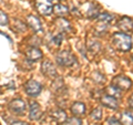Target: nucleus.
I'll use <instances>...</instances> for the list:
<instances>
[{"label": "nucleus", "mask_w": 133, "mask_h": 125, "mask_svg": "<svg viewBox=\"0 0 133 125\" xmlns=\"http://www.w3.org/2000/svg\"><path fill=\"white\" fill-rule=\"evenodd\" d=\"M53 12H55L58 17H65L69 13V9H68V7L62 5V3H58V5L53 7Z\"/></svg>", "instance_id": "obj_16"}, {"label": "nucleus", "mask_w": 133, "mask_h": 125, "mask_svg": "<svg viewBox=\"0 0 133 125\" xmlns=\"http://www.w3.org/2000/svg\"><path fill=\"white\" fill-rule=\"evenodd\" d=\"M11 125H29V124L26 123V122H20V121H17V122H14Z\"/></svg>", "instance_id": "obj_26"}, {"label": "nucleus", "mask_w": 133, "mask_h": 125, "mask_svg": "<svg viewBox=\"0 0 133 125\" xmlns=\"http://www.w3.org/2000/svg\"><path fill=\"white\" fill-rule=\"evenodd\" d=\"M24 90H26V93L29 96H38L41 93V90H42V86L39 82H37L35 80H29L26 83V86H24Z\"/></svg>", "instance_id": "obj_5"}, {"label": "nucleus", "mask_w": 133, "mask_h": 125, "mask_svg": "<svg viewBox=\"0 0 133 125\" xmlns=\"http://www.w3.org/2000/svg\"><path fill=\"white\" fill-rule=\"evenodd\" d=\"M107 124H108V125H121V124H120V121L115 120L114 117H110V119H108Z\"/></svg>", "instance_id": "obj_25"}, {"label": "nucleus", "mask_w": 133, "mask_h": 125, "mask_svg": "<svg viewBox=\"0 0 133 125\" xmlns=\"http://www.w3.org/2000/svg\"><path fill=\"white\" fill-rule=\"evenodd\" d=\"M118 28L121 31H130L133 29V20L129 17H123L122 19H120V21L118 22Z\"/></svg>", "instance_id": "obj_11"}, {"label": "nucleus", "mask_w": 133, "mask_h": 125, "mask_svg": "<svg viewBox=\"0 0 133 125\" xmlns=\"http://www.w3.org/2000/svg\"><path fill=\"white\" fill-rule=\"evenodd\" d=\"M107 94L111 95V96H113L115 99H119V98H121L122 92H121V90H120L119 87H116V86H114L113 84H112V85L107 87Z\"/></svg>", "instance_id": "obj_18"}, {"label": "nucleus", "mask_w": 133, "mask_h": 125, "mask_svg": "<svg viewBox=\"0 0 133 125\" xmlns=\"http://www.w3.org/2000/svg\"><path fill=\"white\" fill-rule=\"evenodd\" d=\"M66 125H82V121L77 116H73L66 120Z\"/></svg>", "instance_id": "obj_23"}, {"label": "nucleus", "mask_w": 133, "mask_h": 125, "mask_svg": "<svg viewBox=\"0 0 133 125\" xmlns=\"http://www.w3.org/2000/svg\"><path fill=\"white\" fill-rule=\"evenodd\" d=\"M40 116H41L40 105L35 101L30 102V114H29V119L32 121H37L40 119Z\"/></svg>", "instance_id": "obj_12"}, {"label": "nucleus", "mask_w": 133, "mask_h": 125, "mask_svg": "<svg viewBox=\"0 0 133 125\" xmlns=\"http://www.w3.org/2000/svg\"><path fill=\"white\" fill-rule=\"evenodd\" d=\"M132 60H133V54H132Z\"/></svg>", "instance_id": "obj_28"}, {"label": "nucleus", "mask_w": 133, "mask_h": 125, "mask_svg": "<svg viewBox=\"0 0 133 125\" xmlns=\"http://www.w3.org/2000/svg\"><path fill=\"white\" fill-rule=\"evenodd\" d=\"M9 107L12 112H15L17 114H21L26 111V103L21 99H16L14 101H11L9 104Z\"/></svg>", "instance_id": "obj_7"}, {"label": "nucleus", "mask_w": 133, "mask_h": 125, "mask_svg": "<svg viewBox=\"0 0 133 125\" xmlns=\"http://www.w3.org/2000/svg\"><path fill=\"white\" fill-rule=\"evenodd\" d=\"M41 71H42V73L45 77H49V78H53V77L57 75L56 66L50 61L42 62V64H41Z\"/></svg>", "instance_id": "obj_6"}, {"label": "nucleus", "mask_w": 133, "mask_h": 125, "mask_svg": "<svg viewBox=\"0 0 133 125\" xmlns=\"http://www.w3.org/2000/svg\"><path fill=\"white\" fill-rule=\"evenodd\" d=\"M71 112H72V114L76 116H82L85 113V105L82 102L73 103L71 106Z\"/></svg>", "instance_id": "obj_14"}, {"label": "nucleus", "mask_w": 133, "mask_h": 125, "mask_svg": "<svg viewBox=\"0 0 133 125\" xmlns=\"http://www.w3.org/2000/svg\"><path fill=\"white\" fill-rule=\"evenodd\" d=\"M90 116H91V119H92L93 121H100L102 119V110L101 109H95V110H93L92 112H91V114H90Z\"/></svg>", "instance_id": "obj_22"}, {"label": "nucleus", "mask_w": 133, "mask_h": 125, "mask_svg": "<svg viewBox=\"0 0 133 125\" xmlns=\"http://www.w3.org/2000/svg\"><path fill=\"white\" fill-rule=\"evenodd\" d=\"M8 22H9L8 16L3 11H0V26H7Z\"/></svg>", "instance_id": "obj_24"}, {"label": "nucleus", "mask_w": 133, "mask_h": 125, "mask_svg": "<svg viewBox=\"0 0 133 125\" xmlns=\"http://www.w3.org/2000/svg\"><path fill=\"white\" fill-rule=\"evenodd\" d=\"M100 102H101L102 105H104L107 107H109V109H112V110H116L119 107V102H118V99H115L113 96H111V95H103L100 100Z\"/></svg>", "instance_id": "obj_8"}, {"label": "nucleus", "mask_w": 133, "mask_h": 125, "mask_svg": "<svg viewBox=\"0 0 133 125\" xmlns=\"http://www.w3.org/2000/svg\"><path fill=\"white\" fill-rule=\"evenodd\" d=\"M56 60L58 62V64L62 65V66H72L77 62L76 57H74L70 51L59 52L56 57Z\"/></svg>", "instance_id": "obj_2"}, {"label": "nucleus", "mask_w": 133, "mask_h": 125, "mask_svg": "<svg viewBox=\"0 0 133 125\" xmlns=\"http://www.w3.org/2000/svg\"><path fill=\"white\" fill-rule=\"evenodd\" d=\"M56 23H57V28L62 32H69L70 30H71V24H70V22L64 18L57 19Z\"/></svg>", "instance_id": "obj_15"}, {"label": "nucleus", "mask_w": 133, "mask_h": 125, "mask_svg": "<svg viewBox=\"0 0 133 125\" xmlns=\"http://www.w3.org/2000/svg\"><path fill=\"white\" fill-rule=\"evenodd\" d=\"M98 18H99V21L108 23V24H109L110 22H112V20H113V17H112L110 13H107V12H103V13H99Z\"/></svg>", "instance_id": "obj_21"}, {"label": "nucleus", "mask_w": 133, "mask_h": 125, "mask_svg": "<svg viewBox=\"0 0 133 125\" xmlns=\"http://www.w3.org/2000/svg\"><path fill=\"white\" fill-rule=\"evenodd\" d=\"M36 8L42 16H49L53 12L52 0H36Z\"/></svg>", "instance_id": "obj_3"}, {"label": "nucleus", "mask_w": 133, "mask_h": 125, "mask_svg": "<svg viewBox=\"0 0 133 125\" xmlns=\"http://www.w3.org/2000/svg\"><path fill=\"white\" fill-rule=\"evenodd\" d=\"M27 22H28V26L35 32L42 31V23H41L39 18H37V17L32 16V15H29L27 17Z\"/></svg>", "instance_id": "obj_9"}, {"label": "nucleus", "mask_w": 133, "mask_h": 125, "mask_svg": "<svg viewBox=\"0 0 133 125\" xmlns=\"http://www.w3.org/2000/svg\"><path fill=\"white\" fill-rule=\"evenodd\" d=\"M112 84L114 86L119 87L121 91H128L131 89L132 86V81L130 78L128 77H124V75H118L113 79V82Z\"/></svg>", "instance_id": "obj_4"}, {"label": "nucleus", "mask_w": 133, "mask_h": 125, "mask_svg": "<svg viewBox=\"0 0 133 125\" xmlns=\"http://www.w3.org/2000/svg\"><path fill=\"white\" fill-rule=\"evenodd\" d=\"M129 105H130L131 107H133V95L130 98V100H129Z\"/></svg>", "instance_id": "obj_27"}, {"label": "nucleus", "mask_w": 133, "mask_h": 125, "mask_svg": "<svg viewBox=\"0 0 133 125\" xmlns=\"http://www.w3.org/2000/svg\"><path fill=\"white\" fill-rule=\"evenodd\" d=\"M62 42V36L61 34H57L50 41V43H48V47H53V48H58L61 45Z\"/></svg>", "instance_id": "obj_20"}, {"label": "nucleus", "mask_w": 133, "mask_h": 125, "mask_svg": "<svg viewBox=\"0 0 133 125\" xmlns=\"http://www.w3.org/2000/svg\"><path fill=\"white\" fill-rule=\"evenodd\" d=\"M120 123L122 125H133V115L128 111H124L120 116Z\"/></svg>", "instance_id": "obj_17"}, {"label": "nucleus", "mask_w": 133, "mask_h": 125, "mask_svg": "<svg viewBox=\"0 0 133 125\" xmlns=\"http://www.w3.org/2000/svg\"><path fill=\"white\" fill-rule=\"evenodd\" d=\"M11 29L16 32H24L27 28H26V24H24L22 21H20V20H15L14 23H12Z\"/></svg>", "instance_id": "obj_19"}, {"label": "nucleus", "mask_w": 133, "mask_h": 125, "mask_svg": "<svg viewBox=\"0 0 133 125\" xmlns=\"http://www.w3.org/2000/svg\"><path fill=\"white\" fill-rule=\"evenodd\" d=\"M26 57H27L28 61L37 62L42 58V51L38 48H30L26 51Z\"/></svg>", "instance_id": "obj_10"}, {"label": "nucleus", "mask_w": 133, "mask_h": 125, "mask_svg": "<svg viewBox=\"0 0 133 125\" xmlns=\"http://www.w3.org/2000/svg\"><path fill=\"white\" fill-rule=\"evenodd\" d=\"M51 115H52V119L55 120L58 124H64L66 122V120H68L66 113H65L63 110H60V109L53 111Z\"/></svg>", "instance_id": "obj_13"}, {"label": "nucleus", "mask_w": 133, "mask_h": 125, "mask_svg": "<svg viewBox=\"0 0 133 125\" xmlns=\"http://www.w3.org/2000/svg\"><path fill=\"white\" fill-rule=\"evenodd\" d=\"M112 42L114 47L122 52L130 51L132 48V39L124 32H115L112 37Z\"/></svg>", "instance_id": "obj_1"}]
</instances>
